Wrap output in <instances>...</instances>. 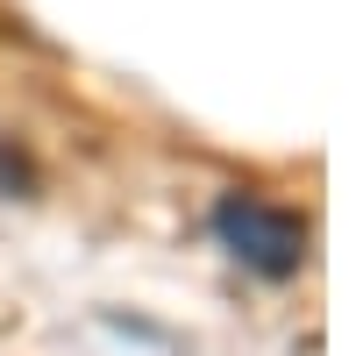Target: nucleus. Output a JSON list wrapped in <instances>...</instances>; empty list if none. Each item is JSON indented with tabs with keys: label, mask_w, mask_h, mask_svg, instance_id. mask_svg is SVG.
Masks as SVG:
<instances>
[{
	"label": "nucleus",
	"mask_w": 356,
	"mask_h": 356,
	"mask_svg": "<svg viewBox=\"0 0 356 356\" xmlns=\"http://www.w3.org/2000/svg\"><path fill=\"white\" fill-rule=\"evenodd\" d=\"M214 235L235 264H250L257 278H292L307 264V221L292 207H271L257 193H221L214 200Z\"/></svg>",
	"instance_id": "1"
}]
</instances>
